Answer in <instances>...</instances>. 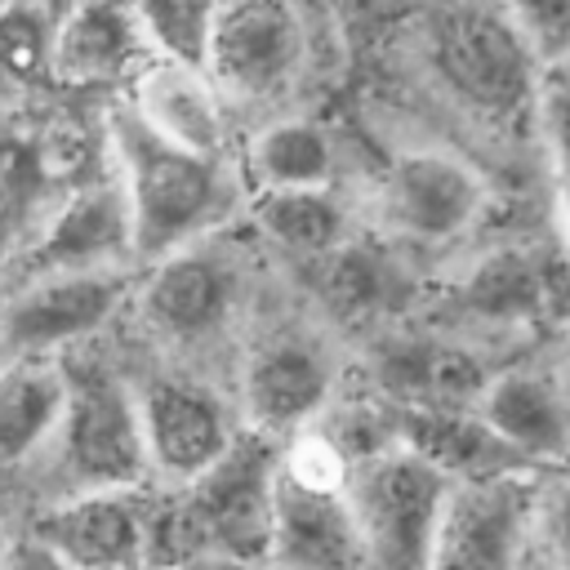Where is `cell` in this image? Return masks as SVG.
Listing matches in <instances>:
<instances>
[{"label":"cell","instance_id":"cell-33","mask_svg":"<svg viewBox=\"0 0 570 570\" xmlns=\"http://www.w3.org/2000/svg\"><path fill=\"white\" fill-rule=\"evenodd\" d=\"M36 4H58V0H36Z\"/></svg>","mask_w":570,"mask_h":570},{"label":"cell","instance_id":"cell-2","mask_svg":"<svg viewBox=\"0 0 570 570\" xmlns=\"http://www.w3.org/2000/svg\"><path fill=\"white\" fill-rule=\"evenodd\" d=\"M111 147L129 209L134 254L165 258L209 232L232 205V178L218 156H200L151 134L129 107L111 111Z\"/></svg>","mask_w":570,"mask_h":570},{"label":"cell","instance_id":"cell-24","mask_svg":"<svg viewBox=\"0 0 570 570\" xmlns=\"http://www.w3.org/2000/svg\"><path fill=\"white\" fill-rule=\"evenodd\" d=\"M214 4L218 0H134V13L142 22L147 45H156L174 62L200 67L209 22H214Z\"/></svg>","mask_w":570,"mask_h":570},{"label":"cell","instance_id":"cell-19","mask_svg":"<svg viewBox=\"0 0 570 570\" xmlns=\"http://www.w3.org/2000/svg\"><path fill=\"white\" fill-rule=\"evenodd\" d=\"M67 379L45 356H18L0 370V468L40 450L62 419Z\"/></svg>","mask_w":570,"mask_h":570},{"label":"cell","instance_id":"cell-5","mask_svg":"<svg viewBox=\"0 0 570 570\" xmlns=\"http://www.w3.org/2000/svg\"><path fill=\"white\" fill-rule=\"evenodd\" d=\"M307 62V31L294 0H218L200 71L223 98L272 102L294 89Z\"/></svg>","mask_w":570,"mask_h":570},{"label":"cell","instance_id":"cell-22","mask_svg":"<svg viewBox=\"0 0 570 570\" xmlns=\"http://www.w3.org/2000/svg\"><path fill=\"white\" fill-rule=\"evenodd\" d=\"M463 307L494 325H525L543 316V263L530 249H494L485 254L463 289Z\"/></svg>","mask_w":570,"mask_h":570},{"label":"cell","instance_id":"cell-3","mask_svg":"<svg viewBox=\"0 0 570 570\" xmlns=\"http://www.w3.org/2000/svg\"><path fill=\"white\" fill-rule=\"evenodd\" d=\"M450 476L405 445H387L352 463L347 503L370 570H423Z\"/></svg>","mask_w":570,"mask_h":570},{"label":"cell","instance_id":"cell-1","mask_svg":"<svg viewBox=\"0 0 570 570\" xmlns=\"http://www.w3.org/2000/svg\"><path fill=\"white\" fill-rule=\"evenodd\" d=\"M276 450L267 441H232L227 454L183 485L178 499L147 512V566H169L191 552H223L245 566L267 561Z\"/></svg>","mask_w":570,"mask_h":570},{"label":"cell","instance_id":"cell-25","mask_svg":"<svg viewBox=\"0 0 570 570\" xmlns=\"http://www.w3.org/2000/svg\"><path fill=\"white\" fill-rule=\"evenodd\" d=\"M49 36L53 27L45 22L40 9H4L0 13V89L22 85L31 71L49 62Z\"/></svg>","mask_w":570,"mask_h":570},{"label":"cell","instance_id":"cell-30","mask_svg":"<svg viewBox=\"0 0 570 570\" xmlns=\"http://www.w3.org/2000/svg\"><path fill=\"white\" fill-rule=\"evenodd\" d=\"M566 370H570V321H566Z\"/></svg>","mask_w":570,"mask_h":570},{"label":"cell","instance_id":"cell-13","mask_svg":"<svg viewBox=\"0 0 570 570\" xmlns=\"http://www.w3.org/2000/svg\"><path fill=\"white\" fill-rule=\"evenodd\" d=\"M267 561L276 570H370L347 490H303L276 472Z\"/></svg>","mask_w":570,"mask_h":570},{"label":"cell","instance_id":"cell-28","mask_svg":"<svg viewBox=\"0 0 570 570\" xmlns=\"http://www.w3.org/2000/svg\"><path fill=\"white\" fill-rule=\"evenodd\" d=\"M156 570H254L236 557H223V552H191V557H178L169 566H156Z\"/></svg>","mask_w":570,"mask_h":570},{"label":"cell","instance_id":"cell-36","mask_svg":"<svg viewBox=\"0 0 570 570\" xmlns=\"http://www.w3.org/2000/svg\"><path fill=\"white\" fill-rule=\"evenodd\" d=\"M566 71H570V62H566Z\"/></svg>","mask_w":570,"mask_h":570},{"label":"cell","instance_id":"cell-31","mask_svg":"<svg viewBox=\"0 0 570 570\" xmlns=\"http://www.w3.org/2000/svg\"><path fill=\"white\" fill-rule=\"evenodd\" d=\"M4 557H9V543H4V530H0V566H4Z\"/></svg>","mask_w":570,"mask_h":570},{"label":"cell","instance_id":"cell-11","mask_svg":"<svg viewBox=\"0 0 570 570\" xmlns=\"http://www.w3.org/2000/svg\"><path fill=\"white\" fill-rule=\"evenodd\" d=\"M125 254H134L125 191L116 178H98L71 191L49 227L18 254V285L62 272H116Z\"/></svg>","mask_w":570,"mask_h":570},{"label":"cell","instance_id":"cell-29","mask_svg":"<svg viewBox=\"0 0 570 570\" xmlns=\"http://www.w3.org/2000/svg\"><path fill=\"white\" fill-rule=\"evenodd\" d=\"M0 570H67L58 557H49L40 543H27L22 552H13V557H4V566Z\"/></svg>","mask_w":570,"mask_h":570},{"label":"cell","instance_id":"cell-9","mask_svg":"<svg viewBox=\"0 0 570 570\" xmlns=\"http://www.w3.org/2000/svg\"><path fill=\"white\" fill-rule=\"evenodd\" d=\"M120 294V272H62L22 281L0 312V347L13 356H45L67 347L107 325Z\"/></svg>","mask_w":570,"mask_h":570},{"label":"cell","instance_id":"cell-14","mask_svg":"<svg viewBox=\"0 0 570 570\" xmlns=\"http://www.w3.org/2000/svg\"><path fill=\"white\" fill-rule=\"evenodd\" d=\"M147 49L134 0H76L49 36V67L76 85H107L142 71Z\"/></svg>","mask_w":570,"mask_h":570},{"label":"cell","instance_id":"cell-7","mask_svg":"<svg viewBox=\"0 0 570 570\" xmlns=\"http://www.w3.org/2000/svg\"><path fill=\"white\" fill-rule=\"evenodd\" d=\"M67 396L62 419V463L80 490H129L147 476L138 401L98 365H62ZM76 490V494H80Z\"/></svg>","mask_w":570,"mask_h":570},{"label":"cell","instance_id":"cell-8","mask_svg":"<svg viewBox=\"0 0 570 570\" xmlns=\"http://www.w3.org/2000/svg\"><path fill=\"white\" fill-rule=\"evenodd\" d=\"M151 503L129 490H80L36 521V539L67 570H129L147 561Z\"/></svg>","mask_w":570,"mask_h":570},{"label":"cell","instance_id":"cell-17","mask_svg":"<svg viewBox=\"0 0 570 570\" xmlns=\"http://www.w3.org/2000/svg\"><path fill=\"white\" fill-rule=\"evenodd\" d=\"M472 414L512 459H557L570 450V410L543 374L530 370L494 374L481 401L472 405Z\"/></svg>","mask_w":570,"mask_h":570},{"label":"cell","instance_id":"cell-20","mask_svg":"<svg viewBox=\"0 0 570 570\" xmlns=\"http://www.w3.org/2000/svg\"><path fill=\"white\" fill-rule=\"evenodd\" d=\"M312 285L330 303V312L347 321L383 316L405 298L401 267L370 240H338L334 249L312 258Z\"/></svg>","mask_w":570,"mask_h":570},{"label":"cell","instance_id":"cell-34","mask_svg":"<svg viewBox=\"0 0 570 570\" xmlns=\"http://www.w3.org/2000/svg\"><path fill=\"white\" fill-rule=\"evenodd\" d=\"M129 570H138V566H129Z\"/></svg>","mask_w":570,"mask_h":570},{"label":"cell","instance_id":"cell-18","mask_svg":"<svg viewBox=\"0 0 570 570\" xmlns=\"http://www.w3.org/2000/svg\"><path fill=\"white\" fill-rule=\"evenodd\" d=\"M227 307H232V276L218 258L200 249L165 254L142 289L147 321L169 338H200L218 330Z\"/></svg>","mask_w":570,"mask_h":570},{"label":"cell","instance_id":"cell-26","mask_svg":"<svg viewBox=\"0 0 570 570\" xmlns=\"http://www.w3.org/2000/svg\"><path fill=\"white\" fill-rule=\"evenodd\" d=\"M508 18L525 36L539 62L548 67L570 62V0H508Z\"/></svg>","mask_w":570,"mask_h":570},{"label":"cell","instance_id":"cell-27","mask_svg":"<svg viewBox=\"0 0 570 570\" xmlns=\"http://www.w3.org/2000/svg\"><path fill=\"white\" fill-rule=\"evenodd\" d=\"M539 525H543V539H548V566L570 570V481L548 503L539 499Z\"/></svg>","mask_w":570,"mask_h":570},{"label":"cell","instance_id":"cell-15","mask_svg":"<svg viewBox=\"0 0 570 570\" xmlns=\"http://www.w3.org/2000/svg\"><path fill=\"white\" fill-rule=\"evenodd\" d=\"M129 111L174 147H187L200 156L223 151V138H227L223 94L200 67H187L174 58L147 62L138 71V94Z\"/></svg>","mask_w":570,"mask_h":570},{"label":"cell","instance_id":"cell-6","mask_svg":"<svg viewBox=\"0 0 570 570\" xmlns=\"http://www.w3.org/2000/svg\"><path fill=\"white\" fill-rule=\"evenodd\" d=\"M432 62L441 80L481 116H517L539 94V58L512 18L490 9H454L432 27Z\"/></svg>","mask_w":570,"mask_h":570},{"label":"cell","instance_id":"cell-21","mask_svg":"<svg viewBox=\"0 0 570 570\" xmlns=\"http://www.w3.org/2000/svg\"><path fill=\"white\" fill-rule=\"evenodd\" d=\"M258 232L298 258H321L338 240H347V214L330 187H294V191H258L254 200Z\"/></svg>","mask_w":570,"mask_h":570},{"label":"cell","instance_id":"cell-23","mask_svg":"<svg viewBox=\"0 0 570 570\" xmlns=\"http://www.w3.org/2000/svg\"><path fill=\"white\" fill-rule=\"evenodd\" d=\"M249 174L258 191H294V187H330L334 147L330 134L312 120H276L249 142Z\"/></svg>","mask_w":570,"mask_h":570},{"label":"cell","instance_id":"cell-32","mask_svg":"<svg viewBox=\"0 0 570 570\" xmlns=\"http://www.w3.org/2000/svg\"><path fill=\"white\" fill-rule=\"evenodd\" d=\"M525 570H552L548 561H525Z\"/></svg>","mask_w":570,"mask_h":570},{"label":"cell","instance_id":"cell-35","mask_svg":"<svg viewBox=\"0 0 570 570\" xmlns=\"http://www.w3.org/2000/svg\"><path fill=\"white\" fill-rule=\"evenodd\" d=\"M267 570H276V566H267Z\"/></svg>","mask_w":570,"mask_h":570},{"label":"cell","instance_id":"cell-10","mask_svg":"<svg viewBox=\"0 0 570 570\" xmlns=\"http://www.w3.org/2000/svg\"><path fill=\"white\" fill-rule=\"evenodd\" d=\"M485 209L481 174L450 151H410L387 169L383 218L410 240L445 245L463 236Z\"/></svg>","mask_w":570,"mask_h":570},{"label":"cell","instance_id":"cell-16","mask_svg":"<svg viewBox=\"0 0 570 570\" xmlns=\"http://www.w3.org/2000/svg\"><path fill=\"white\" fill-rule=\"evenodd\" d=\"M330 396V365L303 338L263 343L245 365V410L263 432H298Z\"/></svg>","mask_w":570,"mask_h":570},{"label":"cell","instance_id":"cell-12","mask_svg":"<svg viewBox=\"0 0 570 570\" xmlns=\"http://www.w3.org/2000/svg\"><path fill=\"white\" fill-rule=\"evenodd\" d=\"M138 423H142L147 472H160L178 485L214 468L236 441L223 401L209 387L183 383V379L151 383L138 401Z\"/></svg>","mask_w":570,"mask_h":570},{"label":"cell","instance_id":"cell-4","mask_svg":"<svg viewBox=\"0 0 570 570\" xmlns=\"http://www.w3.org/2000/svg\"><path fill=\"white\" fill-rule=\"evenodd\" d=\"M539 530V485L508 468L450 481L423 570H525Z\"/></svg>","mask_w":570,"mask_h":570}]
</instances>
